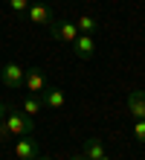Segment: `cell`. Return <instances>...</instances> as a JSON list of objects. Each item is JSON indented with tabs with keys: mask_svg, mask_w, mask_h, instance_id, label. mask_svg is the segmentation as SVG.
<instances>
[{
	"mask_svg": "<svg viewBox=\"0 0 145 160\" xmlns=\"http://www.w3.org/2000/svg\"><path fill=\"white\" fill-rule=\"evenodd\" d=\"M0 122H3L6 134L12 137V140H17V137H29V134L35 131L32 117H26L23 111H15V108H9V111H6V117L0 119Z\"/></svg>",
	"mask_w": 145,
	"mask_h": 160,
	"instance_id": "obj_1",
	"label": "cell"
},
{
	"mask_svg": "<svg viewBox=\"0 0 145 160\" xmlns=\"http://www.w3.org/2000/svg\"><path fill=\"white\" fill-rule=\"evenodd\" d=\"M46 29H50V35H52L55 41H61V44H73L75 35H79V26H75V21H64V18H52Z\"/></svg>",
	"mask_w": 145,
	"mask_h": 160,
	"instance_id": "obj_2",
	"label": "cell"
},
{
	"mask_svg": "<svg viewBox=\"0 0 145 160\" xmlns=\"http://www.w3.org/2000/svg\"><path fill=\"white\" fill-rule=\"evenodd\" d=\"M23 76H26V70L21 67V64H15V61H9L0 67V82H3V88L9 90H17L23 84Z\"/></svg>",
	"mask_w": 145,
	"mask_h": 160,
	"instance_id": "obj_3",
	"label": "cell"
},
{
	"mask_svg": "<svg viewBox=\"0 0 145 160\" xmlns=\"http://www.w3.org/2000/svg\"><path fill=\"white\" fill-rule=\"evenodd\" d=\"M23 88L29 90V96H41L44 88H46V73H44L41 67L26 70V76H23Z\"/></svg>",
	"mask_w": 145,
	"mask_h": 160,
	"instance_id": "obj_4",
	"label": "cell"
},
{
	"mask_svg": "<svg viewBox=\"0 0 145 160\" xmlns=\"http://www.w3.org/2000/svg\"><path fill=\"white\" fill-rule=\"evenodd\" d=\"M70 47H73V52L79 55L81 61H90L93 55H96V41H93V35H84V32H79V35H75V41H73Z\"/></svg>",
	"mask_w": 145,
	"mask_h": 160,
	"instance_id": "obj_5",
	"label": "cell"
},
{
	"mask_svg": "<svg viewBox=\"0 0 145 160\" xmlns=\"http://www.w3.org/2000/svg\"><path fill=\"white\" fill-rule=\"evenodd\" d=\"M26 18H29V23H38V26H50L52 21V12H50V6H44V3H29L26 9Z\"/></svg>",
	"mask_w": 145,
	"mask_h": 160,
	"instance_id": "obj_6",
	"label": "cell"
},
{
	"mask_svg": "<svg viewBox=\"0 0 145 160\" xmlns=\"http://www.w3.org/2000/svg\"><path fill=\"white\" fill-rule=\"evenodd\" d=\"M38 154V143L35 140H29V137H17V143H15V157L17 160H35Z\"/></svg>",
	"mask_w": 145,
	"mask_h": 160,
	"instance_id": "obj_7",
	"label": "cell"
},
{
	"mask_svg": "<svg viewBox=\"0 0 145 160\" xmlns=\"http://www.w3.org/2000/svg\"><path fill=\"white\" fill-rule=\"evenodd\" d=\"M41 105L52 108V111L64 108V90H61V88H50V84H46L44 93H41Z\"/></svg>",
	"mask_w": 145,
	"mask_h": 160,
	"instance_id": "obj_8",
	"label": "cell"
},
{
	"mask_svg": "<svg viewBox=\"0 0 145 160\" xmlns=\"http://www.w3.org/2000/svg\"><path fill=\"white\" fill-rule=\"evenodd\" d=\"M128 111H131V117L145 119V90H131L128 93Z\"/></svg>",
	"mask_w": 145,
	"mask_h": 160,
	"instance_id": "obj_9",
	"label": "cell"
},
{
	"mask_svg": "<svg viewBox=\"0 0 145 160\" xmlns=\"http://www.w3.org/2000/svg\"><path fill=\"white\" fill-rule=\"evenodd\" d=\"M81 154L87 157V160H99L102 154H104V143L99 137H87L84 140V148H81Z\"/></svg>",
	"mask_w": 145,
	"mask_h": 160,
	"instance_id": "obj_10",
	"label": "cell"
},
{
	"mask_svg": "<svg viewBox=\"0 0 145 160\" xmlns=\"http://www.w3.org/2000/svg\"><path fill=\"white\" fill-rule=\"evenodd\" d=\"M75 26H79V32L84 35H93V32H99V21L90 15H81V18H75Z\"/></svg>",
	"mask_w": 145,
	"mask_h": 160,
	"instance_id": "obj_11",
	"label": "cell"
},
{
	"mask_svg": "<svg viewBox=\"0 0 145 160\" xmlns=\"http://www.w3.org/2000/svg\"><path fill=\"white\" fill-rule=\"evenodd\" d=\"M23 114L26 117H38L41 114V96H26L23 99Z\"/></svg>",
	"mask_w": 145,
	"mask_h": 160,
	"instance_id": "obj_12",
	"label": "cell"
},
{
	"mask_svg": "<svg viewBox=\"0 0 145 160\" xmlns=\"http://www.w3.org/2000/svg\"><path fill=\"white\" fill-rule=\"evenodd\" d=\"M32 0H6V6H9V12L12 15H26V9Z\"/></svg>",
	"mask_w": 145,
	"mask_h": 160,
	"instance_id": "obj_13",
	"label": "cell"
},
{
	"mask_svg": "<svg viewBox=\"0 0 145 160\" xmlns=\"http://www.w3.org/2000/svg\"><path fill=\"white\" fill-rule=\"evenodd\" d=\"M133 137H137L139 143H145V119H137V122H133Z\"/></svg>",
	"mask_w": 145,
	"mask_h": 160,
	"instance_id": "obj_14",
	"label": "cell"
},
{
	"mask_svg": "<svg viewBox=\"0 0 145 160\" xmlns=\"http://www.w3.org/2000/svg\"><path fill=\"white\" fill-rule=\"evenodd\" d=\"M6 111H9V108L3 105V102H0V119H3V117H6Z\"/></svg>",
	"mask_w": 145,
	"mask_h": 160,
	"instance_id": "obj_15",
	"label": "cell"
},
{
	"mask_svg": "<svg viewBox=\"0 0 145 160\" xmlns=\"http://www.w3.org/2000/svg\"><path fill=\"white\" fill-rule=\"evenodd\" d=\"M35 160H52V157H50V154H38Z\"/></svg>",
	"mask_w": 145,
	"mask_h": 160,
	"instance_id": "obj_16",
	"label": "cell"
},
{
	"mask_svg": "<svg viewBox=\"0 0 145 160\" xmlns=\"http://www.w3.org/2000/svg\"><path fill=\"white\" fill-rule=\"evenodd\" d=\"M70 160H87V157H84V154H73Z\"/></svg>",
	"mask_w": 145,
	"mask_h": 160,
	"instance_id": "obj_17",
	"label": "cell"
},
{
	"mask_svg": "<svg viewBox=\"0 0 145 160\" xmlns=\"http://www.w3.org/2000/svg\"><path fill=\"white\" fill-rule=\"evenodd\" d=\"M99 160H110V157H108V154H102V157H99Z\"/></svg>",
	"mask_w": 145,
	"mask_h": 160,
	"instance_id": "obj_18",
	"label": "cell"
}]
</instances>
